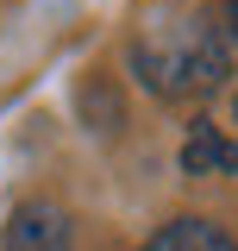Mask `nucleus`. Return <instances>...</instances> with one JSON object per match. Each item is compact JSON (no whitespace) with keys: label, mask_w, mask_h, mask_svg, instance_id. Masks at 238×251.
<instances>
[{"label":"nucleus","mask_w":238,"mask_h":251,"mask_svg":"<svg viewBox=\"0 0 238 251\" xmlns=\"http://www.w3.org/2000/svg\"><path fill=\"white\" fill-rule=\"evenodd\" d=\"M132 69H138V82L150 94H163V100H182V94H213L226 82V69H232V50H226V38L213 31V19L201 13H176V19H157L132 38Z\"/></svg>","instance_id":"obj_1"},{"label":"nucleus","mask_w":238,"mask_h":251,"mask_svg":"<svg viewBox=\"0 0 238 251\" xmlns=\"http://www.w3.org/2000/svg\"><path fill=\"white\" fill-rule=\"evenodd\" d=\"M132 251H238V245H232V232H226V226L182 214V220H169V226H157L144 245H132Z\"/></svg>","instance_id":"obj_3"},{"label":"nucleus","mask_w":238,"mask_h":251,"mask_svg":"<svg viewBox=\"0 0 238 251\" xmlns=\"http://www.w3.org/2000/svg\"><path fill=\"white\" fill-rule=\"evenodd\" d=\"M232 120H238V94H232Z\"/></svg>","instance_id":"obj_6"},{"label":"nucleus","mask_w":238,"mask_h":251,"mask_svg":"<svg viewBox=\"0 0 238 251\" xmlns=\"http://www.w3.org/2000/svg\"><path fill=\"white\" fill-rule=\"evenodd\" d=\"M0 251H75V232H69V214L57 201H19L6 232H0Z\"/></svg>","instance_id":"obj_2"},{"label":"nucleus","mask_w":238,"mask_h":251,"mask_svg":"<svg viewBox=\"0 0 238 251\" xmlns=\"http://www.w3.org/2000/svg\"><path fill=\"white\" fill-rule=\"evenodd\" d=\"M226 50H238V0H226Z\"/></svg>","instance_id":"obj_5"},{"label":"nucleus","mask_w":238,"mask_h":251,"mask_svg":"<svg viewBox=\"0 0 238 251\" xmlns=\"http://www.w3.org/2000/svg\"><path fill=\"white\" fill-rule=\"evenodd\" d=\"M182 170H188V176H232L238 170V145L219 138L207 120H194V132L182 138Z\"/></svg>","instance_id":"obj_4"}]
</instances>
